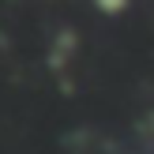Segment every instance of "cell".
<instances>
[{
	"label": "cell",
	"instance_id": "cell-1",
	"mask_svg": "<svg viewBox=\"0 0 154 154\" xmlns=\"http://www.w3.org/2000/svg\"><path fill=\"white\" fill-rule=\"evenodd\" d=\"M98 8H102V11H109V15H117V11H124L128 8V0H94Z\"/></svg>",
	"mask_w": 154,
	"mask_h": 154
}]
</instances>
